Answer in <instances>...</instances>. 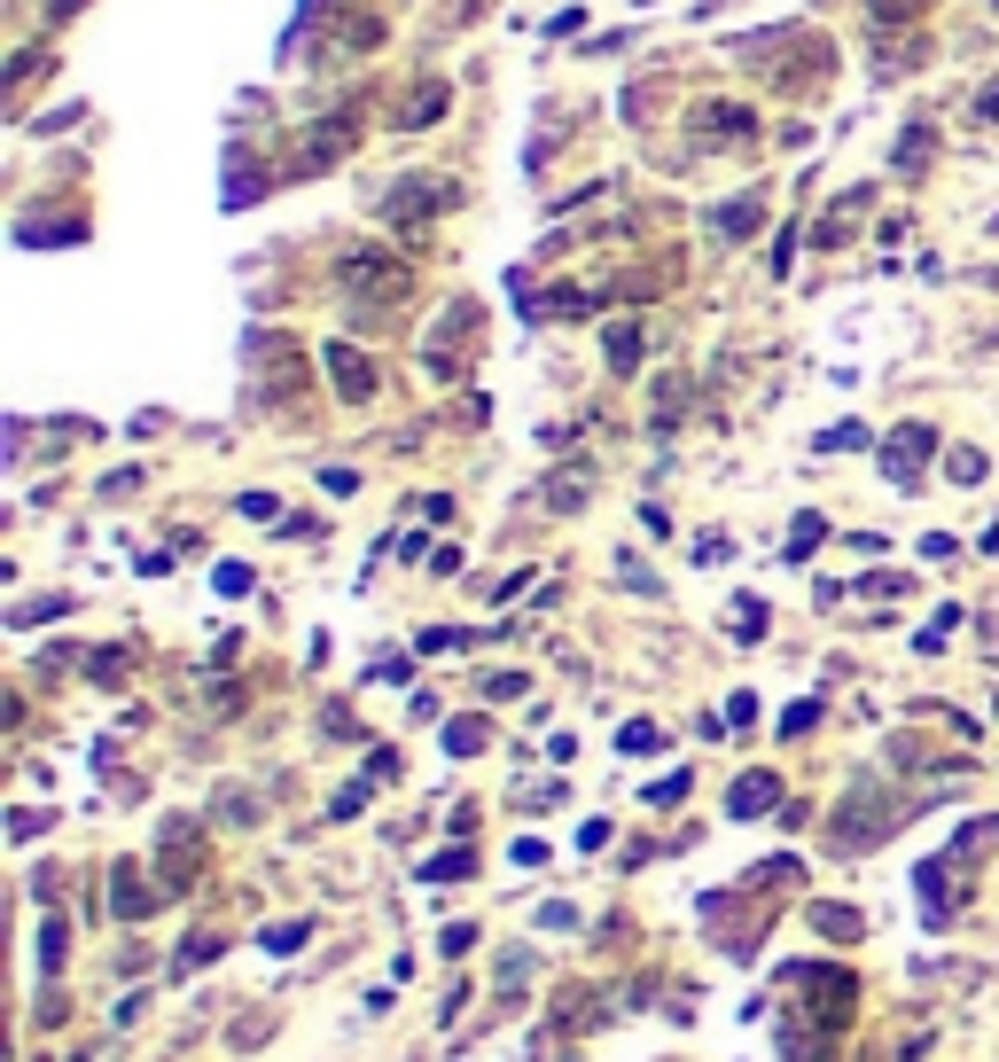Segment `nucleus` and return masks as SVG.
Here are the masks:
<instances>
[{
	"instance_id": "obj_29",
	"label": "nucleus",
	"mask_w": 999,
	"mask_h": 1062,
	"mask_svg": "<svg viewBox=\"0 0 999 1062\" xmlns=\"http://www.w3.org/2000/svg\"><path fill=\"white\" fill-rule=\"evenodd\" d=\"M578 500H586V469H578V477H555V485H547V508H578Z\"/></svg>"
},
{
	"instance_id": "obj_18",
	"label": "nucleus",
	"mask_w": 999,
	"mask_h": 1062,
	"mask_svg": "<svg viewBox=\"0 0 999 1062\" xmlns=\"http://www.w3.org/2000/svg\"><path fill=\"white\" fill-rule=\"evenodd\" d=\"M758 219H765V204H758V196H750V204H718V212H710V227H718V235H758Z\"/></svg>"
},
{
	"instance_id": "obj_26",
	"label": "nucleus",
	"mask_w": 999,
	"mask_h": 1062,
	"mask_svg": "<svg viewBox=\"0 0 999 1062\" xmlns=\"http://www.w3.org/2000/svg\"><path fill=\"white\" fill-rule=\"evenodd\" d=\"M812 446H821V454H851V446H867V430H859V422H836V430L812 437Z\"/></svg>"
},
{
	"instance_id": "obj_6",
	"label": "nucleus",
	"mask_w": 999,
	"mask_h": 1062,
	"mask_svg": "<svg viewBox=\"0 0 999 1062\" xmlns=\"http://www.w3.org/2000/svg\"><path fill=\"white\" fill-rule=\"evenodd\" d=\"M156 899H164V882H149L133 859H118V875H110V907H118V922H149Z\"/></svg>"
},
{
	"instance_id": "obj_39",
	"label": "nucleus",
	"mask_w": 999,
	"mask_h": 1062,
	"mask_svg": "<svg viewBox=\"0 0 999 1062\" xmlns=\"http://www.w3.org/2000/svg\"><path fill=\"white\" fill-rule=\"evenodd\" d=\"M976 110H984V118H999V86H984V95H976Z\"/></svg>"
},
{
	"instance_id": "obj_23",
	"label": "nucleus",
	"mask_w": 999,
	"mask_h": 1062,
	"mask_svg": "<svg viewBox=\"0 0 999 1062\" xmlns=\"http://www.w3.org/2000/svg\"><path fill=\"white\" fill-rule=\"evenodd\" d=\"M821 540H828V523H821V516H796V531H789V563H804Z\"/></svg>"
},
{
	"instance_id": "obj_21",
	"label": "nucleus",
	"mask_w": 999,
	"mask_h": 1062,
	"mask_svg": "<svg viewBox=\"0 0 999 1062\" xmlns=\"http://www.w3.org/2000/svg\"><path fill=\"white\" fill-rule=\"evenodd\" d=\"M445 750H453V758H477V750H485V719H453V727H445Z\"/></svg>"
},
{
	"instance_id": "obj_20",
	"label": "nucleus",
	"mask_w": 999,
	"mask_h": 1062,
	"mask_svg": "<svg viewBox=\"0 0 999 1062\" xmlns=\"http://www.w3.org/2000/svg\"><path fill=\"white\" fill-rule=\"evenodd\" d=\"M680 407H687V376H664V383H656V430H672Z\"/></svg>"
},
{
	"instance_id": "obj_19",
	"label": "nucleus",
	"mask_w": 999,
	"mask_h": 1062,
	"mask_svg": "<svg viewBox=\"0 0 999 1062\" xmlns=\"http://www.w3.org/2000/svg\"><path fill=\"white\" fill-rule=\"evenodd\" d=\"M609 368H617V376H625V368H641V328H632V321L609 328Z\"/></svg>"
},
{
	"instance_id": "obj_1",
	"label": "nucleus",
	"mask_w": 999,
	"mask_h": 1062,
	"mask_svg": "<svg viewBox=\"0 0 999 1062\" xmlns=\"http://www.w3.org/2000/svg\"><path fill=\"white\" fill-rule=\"evenodd\" d=\"M905 821H914V797H890V789H851L844 805H836V852H867L882 836H898Z\"/></svg>"
},
{
	"instance_id": "obj_24",
	"label": "nucleus",
	"mask_w": 999,
	"mask_h": 1062,
	"mask_svg": "<svg viewBox=\"0 0 999 1062\" xmlns=\"http://www.w3.org/2000/svg\"><path fill=\"white\" fill-rule=\"evenodd\" d=\"M617 578H625L632 594H664V578H656V571H649L641 555H617Z\"/></svg>"
},
{
	"instance_id": "obj_36",
	"label": "nucleus",
	"mask_w": 999,
	"mask_h": 1062,
	"mask_svg": "<svg viewBox=\"0 0 999 1062\" xmlns=\"http://www.w3.org/2000/svg\"><path fill=\"white\" fill-rule=\"evenodd\" d=\"M485 695H492V703H515V695H523V672H492Z\"/></svg>"
},
{
	"instance_id": "obj_25",
	"label": "nucleus",
	"mask_w": 999,
	"mask_h": 1062,
	"mask_svg": "<svg viewBox=\"0 0 999 1062\" xmlns=\"http://www.w3.org/2000/svg\"><path fill=\"white\" fill-rule=\"evenodd\" d=\"M70 602L63 594H40V602H24V609H9V626H47V617H63Z\"/></svg>"
},
{
	"instance_id": "obj_14",
	"label": "nucleus",
	"mask_w": 999,
	"mask_h": 1062,
	"mask_svg": "<svg viewBox=\"0 0 999 1062\" xmlns=\"http://www.w3.org/2000/svg\"><path fill=\"white\" fill-rule=\"evenodd\" d=\"M219 953H227V930H196L188 945L172 953V977H196V968H211Z\"/></svg>"
},
{
	"instance_id": "obj_11",
	"label": "nucleus",
	"mask_w": 999,
	"mask_h": 1062,
	"mask_svg": "<svg viewBox=\"0 0 999 1062\" xmlns=\"http://www.w3.org/2000/svg\"><path fill=\"white\" fill-rule=\"evenodd\" d=\"M196 852H204V836H196L188 821L164 828V891H188V882H196V867H204Z\"/></svg>"
},
{
	"instance_id": "obj_4",
	"label": "nucleus",
	"mask_w": 999,
	"mask_h": 1062,
	"mask_svg": "<svg viewBox=\"0 0 999 1062\" xmlns=\"http://www.w3.org/2000/svg\"><path fill=\"white\" fill-rule=\"evenodd\" d=\"M344 290H351V297L399 305V297H406V266H399L391 250H351V258H344Z\"/></svg>"
},
{
	"instance_id": "obj_2",
	"label": "nucleus",
	"mask_w": 999,
	"mask_h": 1062,
	"mask_svg": "<svg viewBox=\"0 0 999 1062\" xmlns=\"http://www.w3.org/2000/svg\"><path fill=\"white\" fill-rule=\"evenodd\" d=\"M781 985L812 1008V1016H821L828 1031H844V1016L859 1008V977H851V968H836V961H804V968H781Z\"/></svg>"
},
{
	"instance_id": "obj_8",
	"label": "nucleus",
	"mask_w": 999,
	"mask_h": 1062,
	"mask_svg": "<svg viewBox=\"0 0 999 1062\" xmlns=\"http://www.w3.org/2000/svg\"><path fill=\"white\" fill-rule=\"evenodd\" d=\"M321 360H328V376H336V399H351V407L376 399V360H368L359 344H328Z\"/></svg>"
},
{
	"instance_id": "obj_37",
	"label": "nucleus",
	"mask_w": 999,
	"mask_h": 1062,
	"mask_svg": "<svg viewBox=\"0 0 999 1062\" xmlns=\"http://www.w3.org/2000/svg\"><path fill=\"white\" fill-rule=\"evenodd\" d=\"M437 945H445V953H453V961H462V953H469V945H477V922H453V930H445V938H437Z\"/></svg>"
},
{
	"instance_id": "obj_22",
	"label": "nucleus",
	"mask_w": 999,
	"mask_h": 1062,
	"mask_svg": "<svg viewBox=\"0 0 999 1062\" xmlns=\"http://www.w3.org/2000/svg\"><path fill=\"white\" fill-rule=\"evenodd\" d=\"M617 750H632V758H649V750H664V727H656V719H632V727L617 735Z\"/></svg>"
},
{
	"instance_id": "obj_17",
	"label": "nucleus",
	"mask_w": 999,
	"mask_h": 1062,
	"mask_svg": "<svg viewBox=\"0 0 999 1062\" xmlns=\"http://www.w3.org/2000/svg\"><path fill=\"white\" fill-rule=\"evenodd\" d=\"M430 118H445V86H437V78H422V86H414V102H406V118H399V126H406V133H422Z\"/></svg>"
},
{
	"instance_id": "obj_32",
	"label": "nucleus",
	"mask_w": 999,
	"mask_h": 1062,
	"mask_svg": "<svg viewBox=\"0 0 999 1062\" xmlns=\"http://www.w3.org/2000/svg\"><path fill=\"white\" fill-rule=\"evenodd\" d=\"M687 789H695V773H664V781L649 789V805H680V797H687Z\"/></svg>"
},
{
	"instance_id": "obj_30",
	"label": "nucleus",
	"mask_w": 999,
	"mask_h": 1062,
	"mask_svg": "<svg viewBox=\"0 0 999 1062\" xmlns=\"http://www.w3.org/2000/svg\"><path fill=\"white\" fill-rule=\"evenodd\" d=\"M922 156H930V126H905V149H898V164H905V172H922Z\"/></svg>"
},
{
	"instance_id": "obj_7",
	"label": "nucleus",
	"mask_w": 999,
	"mask_h": 1062,
	"mask_svg": "<svg viewBox=\"0 0 999 1062\" xmlns=\"http://www.w3.org/2000/svg\"><path fill=\"white\" fill-rule=\"evenodd\" d=\"M445 204H453L445 181H399V188L383 196V219H391V227H414V219H430V212H445Z\"/></svg>"
},
{
	"instance_id": "obj_13",
	"label": "nucleus",
	"mask_w": 999,
	"mask_h": 1062,
	"mask_svg": "<svg viewBox=\"0 0 999 1062\" xmlns=\"http://www.w3.org/2000/svg\"><path fill=\"white\" fill-rule=\"evenodd\" d=\"M804 922L821 930L828 945H859V930H867V922H859V907H836V899H812V914H804Z\"/></svg>"
},
{
	"instance_id": "obj_3",
	"label": "nucleus",
	"mask_w": 999,
	"mask_h": 1062,
	"mask_svg": "<svg viewBox=\"0 0 999 1062\" xmlns=\"http://www.w3.org/2000/svg\"><path fill=\"white\" fill-rule=\"evenodd\" d=\"M930 454H937V430H930V422H898L890 446H882V477H890L898 492H914L922 469H930Z\"/></svg>"
},
{
	"instance_id": "obj_31",
	"label": "nucleus",
	"mask_w": 999,
	"mask_h": 1062,
	"mask_svg": "<svg viewBox=\"0 0 999 1062\" xmlns=\"http://www.w3.org/2000/svg\"><path fill=\"white\" fill-rule=\"evenodd\" d=\"M735 633H742V641L765 633V602H735Z\"/></svg>"
},
{
	"instance_id": "obj_34",
	"label": "nucleus",
	"mask_w": 999,
	"mask_h": 1062,
	"mask_svg": "<svg viewBox=\"0 0 999 1062\" xmlns=\"http://www.w3.org/2000/svg\"><path fill=\"white\" fill-rule=\"evenodd\" d=\"M812 719H821V703H789V712H781V735H812Z\"/></svg>"
},
{
	"instance_id": "obj_27",
	"label": "nucleus",
	"mask_w": 999,
	"mask_h": 1062,
	"mask_svg": "<svg viewBox=\"0 0 999 1062\" xmlns=\"http://www.w3.org/2000/svg\"><path fill=\"white\" fill-rule=\"evenodd\" d=\"M945 469H953V485H984V454H976V446H953Z\"/></svg>"
},
{
	"instance_id": "obj_40",
	"label": "nucleus",
	"mask_w": 999,
	"mask_h": 1062,
	"mask_svg": "<svg viewBox=\"0 0 999 1062\" xmlns=\"http://www.w3.org/2000/svg\"><path fill=\"white\" fill-rule=\"evenodd\" d=\"M70 9H78V0H47V17H70Z\"/></svg>"
},
{
	"instance_id": "obj_35",
	"label": "nucleus",
	"mask_w": 999,
	"mask_h": 1062,
	"mask_svg": "<svg viewBox=\"0 0 999 1062\" xmlns=\"http://www.w3.org/2000/svg\"><path fill=\"white\" fill-rule=\"evenodd\" d=\"M86 664H95V680H126V649H95Z\"/></svg>"
},
{
	"instance_id": "obj_10",
	"label": "nucleus",
	"mask_w": 999,
	"mask_h": 1062,
	"mask_svg": "<svg viewBox=\"0 0 999 1062\" xmlns=\"http://www.w3.org/2000/svg\"><path fill=\"white\" fill-rule=\"evenodd\" d=\"M469 336H477V305H453V313H445V336H430V376H462Z\"/></svg>"
},
{
	"instance_id": "obj_5",
	"label": "nucleus",
	"mask_w": 999,
	"mask_h": 1062,
	"mask_svg": "<svg viewBox=\"0 0 999 1062\" xmlns=\"http://www.w3.org/2000/svg\"><path fill=\"white\" fill-rule=\"evenodd\" d=\"M968 867H976V859H960V852L922 859V875H914V882H922V899H930V914H937V922H953V914L968 907Z\"/></svg>"
},
{
	"instance_id": "obj_16",
	"label": "nucleus",
	"mask_w": 999,
	"mask_h": 1062,
	"mask_svg": "<svg viewBox=\"0 0 999 1062\" xmlns=\"http://www.w3.org/2000/svg\"><path fill=\"white\" fill-rule=\"evenodd\" d=\"M462 875H477V852H469V844H453V852L422 859V882H462Z\"/></svg>"
},
{
	"instance_id": "obj_33",
	"label": "nucleus",
	"mask_w": 999,
	"mask_h": 1062,
	"mask_svg": "<svg viewBox=\"0 0 999 1062\" xmlns=\"http://www.w3.org/2000/svg\"><path fill=\"white\" fill-rule=\"evenodd\" d=\"M305 930H313V922H274V930H265V945H274V953H297Z\"/></svg>"
},
{
	"instance_id": "obj_9",
	"label": "nucleus",
	"mask_w": 999,
	"mask_h": 1062,
	"mask_svg": "<svg viewBox=\"0 0 999 1062\" xmlns=\"http://www.w3.org/2000/svg\"><path fill=\"white\" fill-rule=\"evenodd\" d=\"M351 126H359V110H336V118H321V126L305 133V149H297V172H321V164H336V156L351 149Z\"/></svg>"
},
{
	"instance_id": "obj_38",
	"label": "nucleus",
	"mask_w": 999,
	"mask_h": 1062,
	"mask_svg": "<svg viewBox=\"0 0 999 1062\" xmlns=\"http://www.w3.org/2000/svg\"><path fill=\"white\" fill-rule=\"evenodd\" d=\"M227 821H258V797H242V789H227V805H219Z\"/></svg>"
},
{
	"instance_id": "obj_28",
	"label": "nucleus",
	"mask_w": 999,
	"mask_h": 1062,
	"mask_svg": "<svg viewBox=\"0 0 999 1062\" xmlns=\"http://www.w3.org/2000/svg\"><path fill=\"white\" fill-rule=\"evenodd\" d=\"M63 953H70V938H63V922H47V930H40V968H47V977L63 968Z\"/></svg>"
},
{
	"instance_id": "obj_12",
	"label": "nucleus",
	"mask_w": 999,
	"mask_h": 1062,
	"mask_svg": "<svg viewBox=\"0 0 999 1062\" xmlns=\"http://www.w3.org/2000/svg\"><path fill=\"white\" fill-rule=\"evenodd\" d=\"M773 797H781L773 773H742L735 789H726V813H735V821H758V813H773Z\"/></svg>"
},
{
	"instance_id": "obj_15",
	"label": "nucleus",
	"mask_w": 999,
	"mask_h": 1062,
	"mask_svg": "<svg viewBox=\"0 0 999 1062\" xmlns=\"http://www.w3.org/2000/svg\"><path fill=\"white\" fill-rule=\"evenodd\" d=\"M695 126H703L710 141H735V133H758V118H750V110H735V102H710V110H695Z\"/></svg>"
}]
</instances>
